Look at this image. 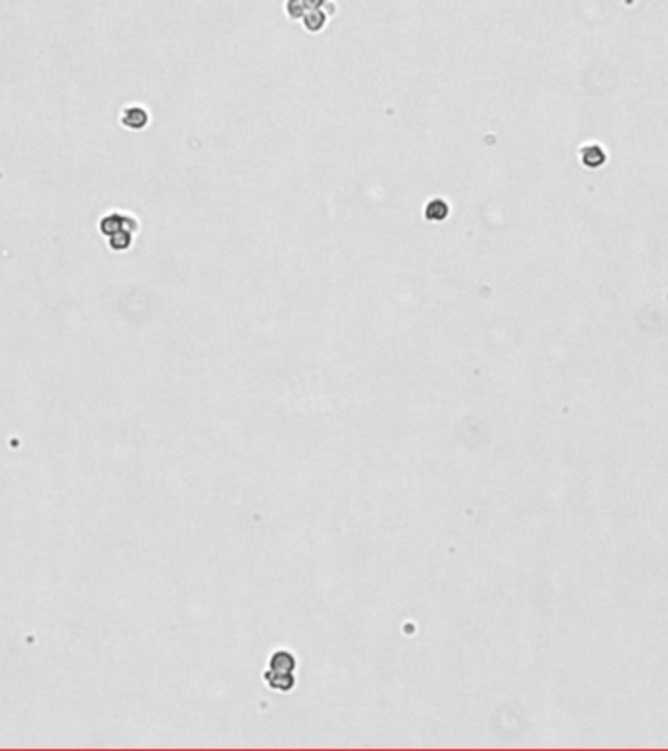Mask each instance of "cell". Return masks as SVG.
I'll return each mask as SVG.
<instances>
[{"label": "cell", "mask_w": 668, "mask_h": 751, "mask_svg": "<svg viewBox=\"0 0 668 751\" xmlns=\"http://www.w3.org/2000/svg\"><path fill=\"white\" fill-rule=\"evenodd\" d=\"M149 110L145 106H139V104H133V106H126L124 112H121V124L127 127V129H143V127L149 126Z\"/></svg>", "instance_id": "obj_4"}, {"label": "cell", "mask_w": 668, "mask_h": 751, "mask_svg": "<svg viewBox=\"0 0 668 751\" xmlns=\"http://www.w3.org/2000/svg\"><path fill=\"white\" fill-rule=\"evenodd\" d=\"M452 215V204L450 200L444 198V196H434L424 202V207H422V217L426 219L428 224H444L450 219Z\"/></svg>", "instance_id": "obj_3"}, {"label": "cell", "mask_w": 668, "mask_h": 751, "mask_svg": "<svg viewBox=\"0 0 668 751\" xmlns=\"http://www.w3.org/2000/svg\"><path fill=\"white\" fill-rule=\"evenodd\" d=\"M295 657L290 652H276L270 659V669L266 671V681L278 691H291L295 683Z\"/></svg>", "instance_id": "obj_1"}, {"label": "cell", "mask_w": 668, "mask_h": 751, "mask_svg": "<svg viewBox=\"0 0 668 751\" xmlns=\"http://www.w3.org/2000/svg\"><path fill=\"white\" fill-rule=\"evenodd\" d=\"M317 8L329 10L330 14H336V2L334 0H285V16L290 20H303L307 12Z\"/></svg>", "instance_id": "obj_2"}]
</instances>
